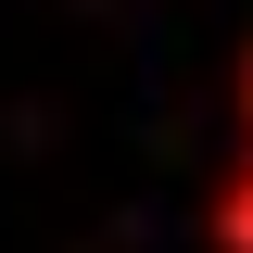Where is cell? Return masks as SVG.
Segmentation results:
<instances>
[{"mask_svg":"<svg viewBox=\"0 0 253 253\" xmlns=\"http://www.w3.org/2000/svg\"><path fill=\"white\" fill-rule=\"evenodd\" d=\"M215 253H253V152H228L215 177Z\"/></svg>","mask_w":253,"mask_h":253,"instance_id":"cell-1","label":"cell"},{"mask_svg":"<svg viewBox=\"0 0 253 253\" xmlns=\"http://www.w3.org/2000/svg\"><path fill=\"white\" fill-rule=\"evenodd\" d=\"M241 152H253V51H241Z\"/></svg>","mask_w":253,"mask_h":253,"instance_id":"cell-2","label":"cell"}]
</instances>
